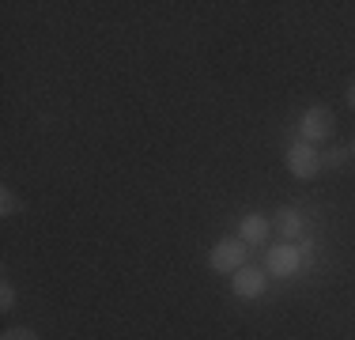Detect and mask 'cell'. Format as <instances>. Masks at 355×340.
<instances>
[{"label":"cell","instance_id":"obj_1","mask_svg":"<svg viewBox=\"0 0 355 340\" xmlns=\"http://www.w3.org/2000/svg\"><path fill=\"white\" fill-rule=\"evenodd\" d=\"M284 167H287V174L291 178H299V182H314V178L321 174V155L314 151V144H287V151H284Z\"/></svg>","mask_w":355,"mask_h":340},{"label":"cell","instance_id":"obj_2","mask_svg":"<svg viewBox=\"0 0 355 340\" xmlns=\"http://www.w3.org/2000/svg\"><path fill=\"white\" fill-rule=\"evenodd\" d=\"M336 129V117L329 106H306L299 114V133H302V144H321L329 140Z\"/></svg>","mask_w":355,"mask_h":340},{"label":"cell","instance_id":"obj_3","mask_svg":"<svg viewBox=\"0 0 355 340\" xmlns=\"http://www.w3.org/2000/svg\"><path fill=\"white\" fill-rule=\"evenodd\" d=\"M246 242L242 238H219V242L212 246V253H208V269L212 272H239V269H246Z\"/></svg>","mask_w":355,"mask_h":340},{"label":"cell","instance_id":"obj_4","mask_svg":"<svg viewBox=\"0 0 355 340\" xmlns=\"http://www.w3.org/2000/svg\"><path fill=\"white\" fill-rule=\"evenodd\" d=\"M302 246H295V242H280V246H272V250L265 253V272L268 276H295V272L302 269Z\"/></svg>","mask_w":355,"mask_h":340},{"label":"cell","instance_id":"obj_5","mask_svg":"<svg viewBox=\"0 0 355 340\" xmlns=\"http://www.w3.org/2000/svg\"><path fill=\"white\" fill-rule=\"evenodd\" d=\"M265 287H268V280H265V269H239L234 272V280H231V291H234V299H261L265 295Z\"/></svg>","mask_w":355,"mask_h":340},{"label":"cell","instance_id":"obj_6","mask_svg":"<svg viewBox=\"0 0 355 340\" xmlns=\"http://www.w3.org/2000/svg\"><path fill=\"white\" fill-rule=\"evenodd\" d=\"M268 231H272V223H268L261 212H250V216H242V223H239V238L246 246H265Z\"/></svg>","mask_w":355,"mask_h":340},{"label":"cell","instance_id":"obj_7","mask_svg":"<svg viewBox=\"0 0 355 340\" xmlns=\"http://www.w3.org/2000/svg\"><path fill=\"white\" fill-rule=\"evenodd\" d=\"M280 231H284V238H287V242L302 235V216H299L295 208H284V212H280Z\"/></svg>","mask_w":355,"mask_h":340},{"label":"cell","instance_id":"obj_8","mask_svg":"<svg viewBox=\"0 0 355 340\" xmlns=\"http://www.w3.org/2000/svg\"><path fill=\"white\" fill-rule=\"evenodd\" d=\"M348 148H329L325 151V155H321V167H325V170H340L344 163H348Z\"/></svg>","mask_w":355,"mask_h":340},{"label":"cell","instance_id":"obj_9","mask_svg":"<svg viewBox=\"0 0 355 340\" xmlns=\"http://www.w3.org/2000/svg\"><path fill=\"white\" fill-rule=\"evenodd\" d=\"M15 212H23V201L19 197H15V193L12 189H4V193H0V216H15Z\"/></svg>","mask_w":355,"mask_h":340},{"label":"cell","instance_id":"obj_10","mask_svg":"<svg viewBox=\"0 0 355 340\" xmlns=\"http://www.w3.org/2000/svg\"><path fill=\"white\" fill-rule=\"evenodd\" d=\"M0 340H38V333H35V329L15 325V329H4V333H0Z\"/></svg>","mask_w":355,"mask_h":340},{"label":"cell","instance_id":"obj_11","mask_svg":"<svg viewBox=\"0 0 355 340\" xmlns=\"http://www.w3.org/2000/svg\"><path fill=\"white\" fill-rule=\"evenodd\" d=\"M12 306H15V287L4 280V284H0V310H12Z\"/></svg>","mask_w":355,"mask_h":340},{"label":"cell","instance_id":"obj_12","mask_svg":"<svg viewBox=\"0 0 355 340\" xmlns=\"http://www.w3.org/2000/svg\"><path fill=\"white\" fill-rule=\"evenodd\" d=\"M348 106H352V110H355V80H352V83H348Z\"/></svg>","mask_w":355,"mask_h":340},{"label":"cell","instance_id":"obj_13","mask_svg":"<svg viewBox=\"0 0 355 340\" xmlns=\"http://www.w3.org/2000/svg\"><path fill=\"white\" fill-rule=\"evenodd\" d=\"M348 155H352V159H355V140H352V144H348Z\"/></svg>","mask_w":355,"mask_h":340}]
</instances>
